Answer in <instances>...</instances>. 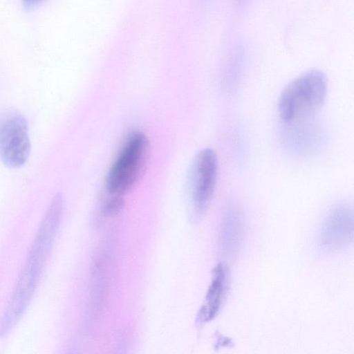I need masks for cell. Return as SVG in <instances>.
Segmentation results:
<instances>
[{"mask_svg": "<svg viewBox=\"0 0 354 354\" xmlns=\"http://www.w3.org/2000/svg\"><path fill=\"white\" fill-rule=\"evenodd\" d=\"M327 87L325 73L317 69L305 72L290 82L279 97L280 119L290 125L310 118L323 106Z\"/></svg>", "mask_w": 354, "mask_h": 354, "instance_id": "2", "label": "cell"}, {"mask_svg": "<svg viewBox=\"0 0 354 354\" xmlns=\"http://www.w3.org/2000/svg\"><path fill=\"white\" fill-rule=\"evenodd\" d=\"M227 287V275L225 267L219 263L214 269L213 279L205 297V305L202 309L205 321L212 319L219 311Z\"/></svg>", "mask_w": 354, "mask_h": 354, "instance_id": "8", "label": "cell"}, {"mask_svg": "<svg viewBox=\"0 0 354 354\" xmlns=\"http://www.w3.org/2000/svg\"><path fill=\"white\" fill-rule=\"evenodd\" d=\"M30 142L26 118L15 109L0 113V158L7 167L19 168L27 161Z\"/></svg>", "mask_w": 354, "mask_h": 354, "instance_id": "5", "label": "cell"}, {"mask_svg": "<svg viewBox=\"0 0 354 354\" xmlns=\"http://www.w3.org/2000/svg\"><path fill=\"white\" fill-rule=\"evenodd\" d=\"M63 209L51 203L41 222L16 287L0 319V336L10 333L25 313L33 296L61 222Z\"/></svg>", "mask_w": 354, "mask_h": 354, "instance_id": "1", "label": "cell"}, {"mask_svg": "<svg viewBox=\"0 0 354 354\" xmlns=\"http://www.w3.org/2000/svg\"><path fill=\"white\" fill-rule=\"evenodd\" d=\"M43 0H23L24 3L27 6H32Z\"/></svg>", "mask_w": 354, "mask_h": 354, "instance_id": "10", "label": "cell"}, {"mask_svg": "<svg viewBox=\"0 0 354 354\" xmlns=\"http://www.w3.org/2000/svg\"><path fill=\"white\" fill-rule=\"evenodd\" d=\"M353 239V210L347 203L332 207L324 216L318 234V244L325 252L348 247Z\"/></svg>", "mask_w": 354, "mask_h": 354, "instance_id": "6", "label": "cell"}, {"mask_svg": "<svg viewBox=\"0 0 354 354\" xmlns=\"http://www.w3.org/2000/svg\"><path fill=\"white\" fill-rule=\"evenodd\" d=\"M104 206V213L106 215H114L118 214L124 205L122 196L110 195Z\"/></svg>", "mask_w": 354, "mask_h": 354, "instance_id": "9", "label": "cell"}, {"mask_svg": "<svg viewBox=\"0 0 354 354\" xmlns=\"http://www.w3.org/2000/svg\"><path fill=\"white\" fill-rule=\"evenodd\" d=\"M218 174V159L209 148L200 150L193 158L188 169L186 185L193 212L203 215L212 200Z\"/></svg>", "mask_w": 354, "mask_h": 354, "instance_id": "4", "label": "cell"}, {"mask_svg": "<svg viewBox=\"0 0 354 354\" xmlns=\"http://www.w3.org/2000/svg\"><path fill=\"white\" fill-rule=\"evenodd\" d=\"M244 219L240 208L231 205L224 214L221 230V245L227 254L235 253L244 236Z\"/></svg>", "mask_w": 354, "mask_h": 354, "instance_id": "7", "label": "cell"}, {"mask_svg": "<svg viewBox=\"0 0 354 354\" xmlns=\"http://www.w3.org/2000/svg\"><path fill=\"white\" fill-rule=\"evenodd\" d=\"M149 151V141L144 133L136 131L129 136L106 174L105 187L110 195L122 196L139 181Z\"/></svg>", "mask_w": 354, "mask_h": 354, "instance_id": "3", "label": "cell"}]
</instances>
